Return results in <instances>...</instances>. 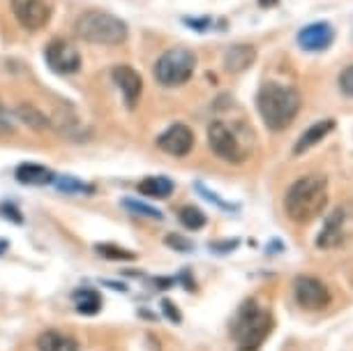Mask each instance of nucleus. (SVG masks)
Instances as JSON below:
<instances>
[{"label": "nucleus", "mask_w": 353, "mask_h": 351, "mask_svg": "<svg viewBox=\"0 0 353 351\" xmlns=\"http://www.w3.org/2000/svg\"><path fill=\"white\" fill-rule=\"evenodd\" d=\"M74 32L79 39L90 44H121L128 39V23L116 14L102 10H88L79 14L74 23Z\"/></svg>", "instance_id": "obj_4"}, {"label": "nucleus", "mask_w": 353, "mask_h": 351, "mask_svg": "<svg viewBox=\"0 0 353 351\" xmlns=\"http://www.w3.org/2000/svg\"><path fill=\"white\" fill-rule=\"evenodd\" d=\"M178 220H181L183 227L190 229V231H196V229L205 227V213L201 208H196V206L181 208V210H178Z\"/></svg>", "instance_id": "obj_22"}, {"label": "nucleus", "mask_w": 353, "mask_h": 351, "mask_svg": "<svg viewBox=\"0 0 353 351\" xmlns=\"http://www.w3.org/2000/svg\"><path fill=\"white\" fill-rule=\"evenodd\" d=\"M113 81H116V86L121 88L125 102H128L130 109H134L139 104V99H141V92H143V79L141 74L130 68V65H116L111 72Z\"/></svg>", "instance_id": "obj_11"}, {"label": "nucleus", "mask_w": 353, "mask_h": 351, "mask_svg": "<svg viewBox=\"0 0 353 351\" xmlns=\"http://www.w3.org/2000/svg\"><path fill=\"white\" fill-rule=\"evenodd\" d=\"M157 146L166 155L185 157V155H190L192 148H194V132H192L188 125L176 123L157 137Z\"/></svg>", "instance_id": "obj_9"}, {"label": "nucleus", "mask_w": 353, "mask_h": 351, "mask_svg": "<svg viewBox=\"0 0 353 351\" xmlns=\"http://www.w3.org/2000/svg\"><path fill=\"white\" fill-rule=\"evenodd\" d=\"M74 305H77V312L81 314H97L99 308H102V296L97 294L95 289H81L74 294Z\"/></svg>", "instance_id": "obj_19"}, {"label": "nucleus", "mask_w": 353, "mask_h": 351, "mask_svg": "<svg viewBox=\"0 0 353 351\" xmlns=\"http://www.w3.org/2000/svg\"><path fill=\"white\" fill-rule=\"evenodd\" d=\"M162 308H164V312L169 314V319H171V321H181V312H178V310H173V303L164 301V303H162Z\"/></svg>", "instance_id": "obj_28"}, {"label": "nucleus", "mask_w": 353, "mask_h": 351, "mask_svg": "<svg viewBox=\"0 0 353 351\" xmlns=\"http://www.w3.org/2000/svg\"><path fill=\"white\" fill-rule=\"evenodd\" d=\"M339 88H342L344 95L353 97V65H349V68L339 74Z\"/></svg>", "instance_id": "obj_25"}, {"label": "nucleus", "mask_w": 353, "mask_h": 351, "mask_svg": "<svg viewBox=\"0 0 353 351\" xmlns=\"http://www.w3.org/2000/svg\"><path fill=\"white\" fill-rule=\"evenodd\" d=\"M208 146L219 160L241 164L248 160V146L243 143V139L236 134V130L229 128L222 121L210 123L208 128Z\"/></svg>", "instance_id": "obj_6"}, {"label": "nucleus", "mask_w": 353, "mask_h": 351, "mask_svg": "<svg viewBox=\"0 0 353 351\" xmlns=\"http://www.w3.org/2000/svg\"><path fill=\"white\" fill-rule=\"evenodd\" d=\"M342 231H344V210H332V213L325 217L321 234L316 236V248H321V250L335 248V245L342 243Z\"/></svg>", "instance_id": "obj_15"}, {"label": "nucleus", "mask_w": 353, "mask_h": 351, "mask_svg": "<svg viewBox=\"0 0 353 351\" xmlns=\"http://www.w3.org/2000/svg\"><path fill=\"white\" fill-rule=\"evenodd\" d=\"M17 181L23 185H49L56 181V174L51 169L42 167V164H21L17 169Z\"/></svg>", "instance_id": "obj_16"}, {"label": "nucleus", "mask_w": 353, "mask_h": 351, "mask_svg": "<svg viewBox=\"0 0 353 351\" xmlns=\"http://www.w3.org/2000/svg\"><path fill=\"white\" fill-rule=\"evenodd\" d=\"M272 326H275V319L268 310L259 308L256 301L243 303L231 321V335L241 347L238 351H256L265 337L272 333Z\"/></svg>", "instance_id": "obj_3"}, {"label": "nucleus", "mask_w": 353, "mask_h": 351, "mask_svg": "<svg viewBox=\"0 0 353 351\" xmlns=\"http://www.w3.org/2000/svg\"><path fill=\"white\" fill-rule=\"evenodd\" d=\"M328 203V178L310 174L298 178L284 197V210L293 222L307 224L323 213Z\"/></svg>", "instance_id": "obj_2"}, {"label": "nucleus", "mask_w": 353, "mask_h": 351, "mask_svg": "<svg viewBox=\"0 0 353 351\" xmlns=\"http://www.w3.org/2000/svg\"><path fill=\"white\" fill-rule=\"evenodd\" d=\"M166 245H171V248H176L178 252H190V250H192V243L188 241V238L176 236V234L166 236Z\"/></svg>", "instance_id": "obj_26"}, {"label": "nucleus", "mask_w": 353, "mask_h": 351, "mask_svg": "<svg viewBox=\"0 0 353 351\" xmlns=\"http://www.w3.org/2000/svg\"><path fill=\"white\" fill-rule=\"evenodd\" d=\"M277 3H279V0H259V5H261V8H275Z\"/></svg>", "instance_id": "obj_29"}, {"label": "nucleus", "mask_w": 353, "mask_h": 351, "mask_svg": "<svg viewBox=\"0 0 353 351\" xmlns=\"http://www.w3.org/2000/svg\"><path fill=\"white\" fill-rule=\"evenodd\" d=\"M293 294H296V301L298 305L303 310H323L325 305L330 303V291L328 287L316 280V277H310V275H298L296 282H293Z\"/></svg>", "instance_id": "obj_7"}, {"label": "nucleus", "mask_w": 353, "mask_h": 351, "mask_svg": "<svg viewBox=\"0 0 353 351\" xmlns=\"http://www.w3.org/2000/svg\"><path fill=\"white\" fill-rule=\"evenodd\" d=\"M37 349L39 351H79L77 340H72L70 335H63L58 330H46L37 337Z\"/></svg>", "instance_id": "obj_17"}, {"label": "nucleus", "mask_w": 353, "mask_h": 351, "mask_svg": "<svg viewBox=\"0 0 353 351\" xmlns=\"http://www.w3.org/2000/svg\"><path fill=\"white\" fill-rule=\"evenodd\" d=\"M46 65L58 72V74H74L81 70V54H79L77 46H72L65 39H53L44 51Z\"/></svg>", "instance_id": "obj_8"}, {"label": "nucleus", "mask_w": 353, "mask_h": 351, "mask_svg": "<svg viewBox=\"0 0 353 351\" xmlns=\"http://www.w3.org/2000/svg\"><path fill=\"white\" fill-rule=\"evenodd\" d=\"M139 194L148 197V199H169L173 192V181H169L166 176H148L139 183Z\"/></svg>", "instance_id": "obj_18"}, {"label": "nucleus", "mask_w": 353, "mask_h": 351, "mask_svg": "<svg viewBox=\"0 0 353 351\" xmlns=\"http://www.w3.org/2000/svg\"><path fill=\"white\" fill-rule=\"evenodd\" d=\"M56 188L65 192V194H92L95 188L83 181H77L74 176H56Z\"/></svg>", "instance_id": "obj_21"}, {"label": "nucleus", "mask_w": 353, "mask_h": 351, "mask_svg": "<svg viewBox=\"0 0 353 351\" xmlns=\"http://www.w3.org/2000/svg\"><path fill=\"white\" fill-rule=\"evenodd\" d=\"M97 252L104 257V259H111V261H134L137 257L134 252H130V250L121 248V245H111V243H99L97 245Z\"/></svg>", "instance_id": "obj_23"}, {"label": "nucleus", "mask_w": 353, "mask_h": 351, "mask_svg": "<svg viewBox=\"0 0 353 351\" xmlns=\"http://www.w3.org/2000/svg\"><path fill=\"white\" fill-rule=\"evenodd\" d=\"M256 61V49L252 44H233L224 51V68L226 72H245L248 68H252Z\"/></svg>", "instance_id": "obj_13"}, {"label": "nucleus", "mask_w": 353, "mask_h": 351, "mask_svg": "<svg viewBox=\"0 0 353 351\" xmlns=\"http://www.w3.org/2000/svg\"><path fill=\"white\" fill-rule=\"evenodd\" d=\"M335 39V30H332L330 23L319 21L312 26H305V28L298 32V44L305 51H325Z\"/></svg>", "instance_id": "obj_12"}, {"label": "nucleus", "mask_w": 353, "mask_h": 351, "mask_svg": "<svg viewBox=\"0 0 353 351\" xmlns=\"http://www.w3.org/2000/svg\"><path fill=\"white\" fill-rule=\"evenodd\" d=\"M332 130H335V121H332V118H323V121L314 123L310 130H305V132H303L301 139H298L296 146H293V155L307 153L310 148H314L316 143H321L323 139L328 137Z\"/></svg>", "instance_id": "obj_14"}, {"label": "nucleus", "mask_w": 353, "mask_h": 351, "mask_svg": "<svg viewBox=\"0 0 353 351\" xmlns=\"http://www.w3.org/2000/svg\"><path fill=\"white\" fill-rule=\"evenodd\" d=\"M301 92L293 86L277 83V81H265L259 88L256 95V107L261 114V121L268 130L282 132L296 121L298 111H301Z\"/></svg>", "instance_id": "obj_1"}, {"label": "nucleus", "mask_w": 353, "mask_h": 351, "mask_svg": "<svg viewBox=\"0 0 353 351\" xmlns=\"http://www.w3.org/2000/svg\"><path fill=\"white\" fill-rule=\"evenodd\" d=\"M125 208H130L132 213L137 215H143V217H152V220H162V210L152 208V206H145L141 201H134V199H125Z\"/></svg>", "instance_id": "obj_24"}, {"label": "nucleus", "mask_w": 353, "mask_h": 351, "mask_svg": "<svg viewBox=\"0 0 353 351\" xmlns=\"http://www.w3.org/2000/svg\"><path fill=\"white\" fill-rule=\"evenodd\" d=\"M0 213H3V217H8V220H14L17 224L23 222V215L19 213L14 206H10V203H3V206H0Z\"/></svg>", "instance_id": "obj_27"}, {"label": "nucleus", "mask_w": 353, "mask_h": 351, "mask_svg": "<svg viewBox=\"0 0 353 351\" xmlns=\"http://www.w3.org/2000/svg\"><path fill=\"white\" fill-rule=\"evenodd\" d=\"M17 116H19V121L26 123V125H28V128H32V130H37V132L46 130V128L51 125L49 118H46L39 109L32 107V104H21V107L17 109Z\"/></svg>", "instance_id": "obj_20"}, {"label": "nucleus", "mask_w": 353, "mask_h": 351, "mask_svg": "<svg viewBox=\"0 0 353 351\" xmlns=\"http://www.w3.org/2000/svg\"><path fill=\"white\" fill-rule=\"evenodd\" d=\"M196 70V56L194 51L185 49V46H176L169 49L166 54L159 56L155 63V79L164 88H178V86L188 83Z\"/></svg>", "instance_id": "obj_5"}, {"label": "nucleus", "mask_w": 353, "mask_h": 351, "mask_svg": "<svg viewBox=\"0 0 353 351\" xmlns=\"http://www.w3.org/2000/svg\"><path fill=\"white\" fill-rule=\"evenodd\" d=\"M12 10H14L17 21L26 30L44 28L51 19V8L44 0H12Z\"/></svg>", "instance_id": "obj_10"}]
</instances>
